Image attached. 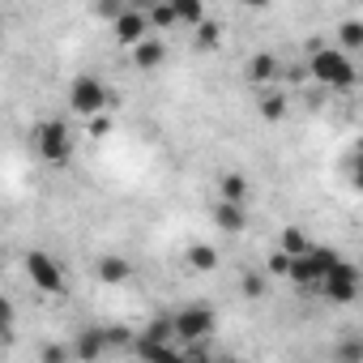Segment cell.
Segmentation results:
<instances>
[{
    "label": "cell",
    "instance_id": "6da1fadb",
    "mask_svg": "<svg viewBox=\"0 0 363 363\" xmlns=\"http://www.w3.org/2000/svg\"><path fill=\"white\" fill-rule=\"evenodd\" d=\"M308 73H312V82H320L329 90H350L359 82V69L342 48H316L308 56Z\"/></svg>",
    "mask_w": 363,
    "mask_h": 363
},
{
    "label": "cell",
    "instance_id": "7a4b0ae2",
    "mask_svg": "<svg viewBox=\"0 0 363 363\" xmlns=\"http://www.w3.org/2000/svg\"><path fill=\"white\" fill-rule=\"evenodd\" d=\"M171 325H175V346H201L210 333H214V325H218V312H214V303H206V299H197V303H184L175 316H171Z\"/></svg>",
    "mask_w": 363,
    "mask_h": 363
},
{
    "label": "cell",
    "instance_id": "3957f363",
    "mask_svg": "<svg viewBox=\"0 0 363 363\" xmlns=\"http://www.w3.org/2000/svg\"><path fill=\"white\" fill-rule=\"evenodd\" d=\"M107 103H111V86H107L103 77H94V73H77V77L69 82V111L94 120V116H103Z\"/></svg>",
    "mask_w": 363,
    "mask_h": 363
},
{
    "label": "cell",
    "instance_id": "277c9868",
    "mask_svg": "<svg viewBox=\"0 0 363 363\" xmlns=\"http://www.w3.org/2000/svg\"><path fill=\"white\" fill-rule=\"evenodd\" d=\"M35 150L43 162H69L73 158V133L65 120H43L35 124Z\"/></svg>",
    "mask_w": 363,
    "mask_h": 363
},
{
    "label": "cell",
    "instance_id": "5b68a950",
    "mask_svg": "<svg viewBox=\"0 0 363 363\" xmlns=\"http://www.w3.org/2000/svg\"><path fill=\"white\" fill-rule=\"evenodd\" d=\"M337 261H342V257H337L333 248H320V244H316L308 257H299V261L291 265V282H295V286H320V282L337 269Z\"/></svg>",
    "mask_w": 363,
    "mask_h": 363
},
{
    "label": "cell",
    "instance_id": "8992f818",
    "mask_svg": "<svg viewBox=\"0 0 363 363\" xmlns=\"http://www.w3.org/2000/svg\"><path fill=\"white\" fill-rule=\"evenodd\" d=\"M26 274H30V282H35L43 295H65V269H60L56 257H48L43 248H30V252H26Z\"/></svg>",
    "mask_w": 363,
    "mask_h": 363
},
{
    "label": "cell",
    "instance_id": "52a82bcc",
    "mask_svg": "<svg viewBox=\"0 0 363 363\" xmlns=\"http://www.w3.org/2000/svg\"><path fill=\"white\" fill-rule=\"evenodd\" d=\"M359 278H363V274H359L350 261H337V269L320 282V291H325L329 303H354V299H359Z\"/></svg>",
    "mask_w": 363,
    "mask_h": 363
},
{
    "label": "cell",
    "instance_id": "ba28073f",
    "mask_svg": "<svg viewBox=\"0 0 363 363\" xmlns=\"http://www.w3.org/2000/svg\"><path fill=\"white\" fill-rule=\"evenodd\" d=\"M116 39H120L128 52H133L137 43H145V39H150V13H145V9H128V13L116 22Z\"/></svg>",
    "mask_w": 363,
    "mask_h": 363
},
{
    "label": "cell",
    "instance_id": "9c48e42d",
    "mask_svg": "<svg viewBox=\"0 0 363 363\" xmlns=\"http://www.w3.org/2000/svg\"><path fill=\"white\" fill-rule=\"evenodd\" d=\"M69 346H73V359H82V363H94V359H103V354H107L103 325H86V329H77V337H73Z\"/></svg>",
    "mask_w": 363,
    "mask_h": 363
},
{
    "label": "cell",
    "instance_id": "30bf717a",
    "mask_svg": "<svg viewBox=\"0 0 363 363\" xmlns=\"http://www.w3.org/2000/svg\"><path fill=\"white\" fill-rule=\"evenodd\" d=\"M278 73H282V60H278L274 52H257V56L248 60V82L261 86V90H274Z\"/></svg>",
    "mask_w": 363,
    "mask_h": 363
},
{
    "label": "cell",
    "instance_id": "8fae6325",
    "mask_svg": "<svg viewBox=\"0 0 363 363\" xmlns=\"http://www.w3.org/2000/svg\"><path fill=\"white\" fill-rule=\"evenodd\" d=\"M162 60H167V43H162L158 35H150L145 43L133 48V69H141V73H154Z\"/></svg>",
    "mask_w": 363,
    "mask_h": 363
},
{
    "label": "cell",
    "instance_id": "7c38bea8",
    "mask_svg": "<svg viewBox=\"0 0 363 363\" xmlns=\"http://www.w3.org/2000/svg\"><path fill=\"white\" fill-rule=\"evenodd\" d=\"M214 227L227 231V235H240V231H248V210L231 206V201H218L214 206Z\"/></svg>",
    "mask_w": 363,
    "mask_h": 363
},
{
    "label": "cell",
    "instance_id": "4fadbf2b",
    "mask_svg": "<svg viewBox=\"0 0 363 363\" xmlns=\"http://www.w3.org/2000/svg\"><path fill=\"white\" fill-rule=\"evenodd\" d=\"M218 201H231V206H248V175L244 171H223L218 175Z\"/></svg>",
    "mask_w": 363,
    "mask_h": 363
},
{
    "label": "cell",
    "instance_id": "5bb4252c",
    "mask_svg": "<svg viewBox=\"0 0 363 363\" xmlns=\"http://www.w3.org/2000/svg\"><path fill=\"white\" fill-rule=\"evenodd\" d=\"M94 274H99V282H107V286H120V282H128L133 265H128L124 257L107 252V257H99V261H94Z\"/></svg>",
    "mask_w": 363,
    "mask_h": 363
},
{
    "label": "cell",
    "instance_id": "9a60e30c",
    "mask_svg": "<svg viewBox=\"0 0 363 363\" xmlns=\"http://www.w3.org/2000/svg\"><path fill=\"white\" fill-rule=\"evenodd\" d=\"M278 248H282L291 261H299V257H308L316 244H312V235H308V231H299V227H286V231L278 235Z\"/></svg>",
    "mask_w": 363,
    "mask_h": 363
},
{
    "label": "cell",
    "instance_id": "2e32d148",
    "mask_svg": "<svg viewBox=\"0 0 363 363\" xmlns=\"http://www.w3.org/2000/svg\"><path fill=\"white\" fill-rule=\"evenodd\" d=\"M175 5V18H179V26H193V30H201L210 18H206V5H197V0H171Z\"/></svg>",
    "mask_w": 363,
    "mask_h": 363
},
{
    "label": "cell",
    "instance_id": "e0dca14e",
    "mask_svg": "<svg viewBox=\"0 0 363 363\" xmlns=\"http://www.w3.org/2000/svg\"><path fill=\"white\" fill-rule=\"evenodd\" d=\"M257 111H261V120H282L286 116V94L282 90H261Z\"/></svg>",
    "mask_w": 363,
    "mask_h": 363
},
{
    "label": "cell",
    "instance_id": "ac0fdd59",
    "mask_svg": "<svg viewBox=\"0 0 363 363\" xmlns=\"http://www.w3.org/2000/svg\"><path fill=\"white\" fill-rule=\"evenodd\" d=\"M265 286H269V274H265V269H244V274H240V295H244V299H261Z\"/></svg>",
    "mask_w": 363,
    "mask_h": 363
},
{
    "label": "cell",
    "instance_id": "d6986e66",
    "mask_svg": "<svg viewBox=\"0 0 363 363\" xmlns=\"http://www.w3.org/2000/svg\"><path fill=\"white\" fill-rule=\"evenodd\" d=\"M189 269H197V274L218 269V252H214L210 244H193V248H189Z\"/></svg>",
    "mask_w": 363,
    "mask_h": 363
},
{
    "label": "cell",
    "instance_id": "ffe728a7",
    "mask_svg": "<svg viewBox=\"0 0 363 363\" xmlns=\"http://www.w3.org/2000/svg\"><path fill=\"white\" fill-rule=\"evenodd\" d=\"M333 363H363V337H337L333 342Z\"/></svg>",
    "mask_w": 363,
    "mask_h": 363
},
{
    "label": "cell",
    "instance_id": "44dd1931",
    "mask_svg": "<svg viewBox=\"0 0 363 363\" xmlns=\"http://www.w3.org/2000/svg\"><path fill=\"white\" fill-rule=\"evenodd\" d=\"M337 48H342V52H359V48H363V22H354V18L342 22V26H337Z\"/></svg>",
    "mask_w": 363,
    "mask_h": 363
},
{
    "label": "cell",
    "instance_id": "7402d4cb",
    "mask_svg": "<svg viewBox=\"0 0 363 363\" xmlns=\"http://www.w3.org/2000/svg\"><path fill=\"white\" fill-rule=\"evenodd\" d=\"M145 13H150V30H171V26H179L175 5H150Z\"/></svg>",
    "mask_w": 363,
    "mask_h": 363
},
{
    "label": "cell",
    "instance_id": "603a6c76",
    "mask_svg": "<svg viewBox=\"0 0 363 363\" xmlns=\"http://www.w3.org/2000/svg\"><path fill=\"white\" fill-rule=\"evenodd\" d=\"M103 337H107V350H120V346L133 350V342H137V333L124 329V325H103Z\"/></svg>",
    "mask_w": 363,
    "mask_h": 363
},
{
    "label": "cell",
    "instance_id": "cb8c5ba5",
    "mask_svg": "<svg viewBox=\"0 0 363 363\" xmlns=\"http://www.w3.org/2000/svg\"><path fill=\"white\" fill-rule=\"evenodd\" d=\"M39 359H43V363H69V359H73V346H69V342H43Z\"/></svg>",
    "mask_w": 363,
    "mask_h": 363
},
{
    "label": "cell",
    "instance_id": "d4e9b609",
    "mask_svg": "<svg viewBox=\"0 0 363 363\" xmlns=\"http://www.w3.org/2000/svg\"><path fill=\"white\" fill-rule=\"evenodd\" d=\"M128 9H133V5H120V0H99V5H94V18H103V22H111V26H116Z\"/></svg>",
    "mask_w": 363,
    "mask_h": 363
},
{
    "label": "cell",
    "instance_id": "484cf974",
    "mask_svg": "<svg viewBox=\"0 0 363 363\" xmlns=\"http://www.w3.org/2000/svg\"><path fill=\"white\" fill-rule=\"evenodd\" d=\"M193 43H197L201 52H206V48H218V43H223V26H218V22L210 18V22H206V26L197 30V39H193Z\"/></svg>",
    "mask_w": 363,
    "mask_h": 363
},
{
    "label": "cell",
    "instance_id": "4316f807",
    "mask_svg": "<svg viewBox=\"0 0 363 363\" xmlns=\"http://www.w3.org/2000/svg\"><path fill=\"white\" fill-rule=\"evenodd\" d=\"M291 265H295V261H291V257L278 248V252H269V261H265V274H274V278H291Z\"/></svg>",
    "mask_w": 363,
    "mask_h": 363
},
{
    "label": "cell",
    "instance_id": "83f0119b",
    "mask_svg": "<svg viewBox=\"0 0 363 363\" xmlns=\"http://www.w3.org/2000/svg\"><path fill=\"white\" fill-rule=\"evenodd\" d=\"M350 179H354V189L363 193V141H359L354 154H350Z\"/></svg>",
    "mask_w": 363,
    "mask_h": 363
},
{
    "label": "cell",
    "instance_id": "f1b7e54d",
    "mask_svg": "<svg viewBox=\"0 0 363 363\" xmlns=\"http://www.w3.org/2000/svg\"><path fill=\"white\" fill-rule=\"evenodd\" d=\"M107 133H111V120L107 116H94L90 120V137H107Z\"/></svg>",
    "mask_w": 363,
    "mask_h": 363
},
{
    "label": "cell",
    "instance_id": "f546056e",
    "mask_svg": "<svg viewBox=\"0 0 363 363\" xmlns=\"http://www.w3.org/2000/svg\"><path fill=\"white\" fill-rule=\"evenodd\" d=\"M189 363H214V359H210L201 346H193V350H189Z\"/></svg>",
    "mask_w": 363,
    "mask_h": 363
},
{
    "label": "cell",
    "instance_id": "4dcf8cb0",
    "mask_svg": "<svg viewBox=\"0 0 363 363\" xmlns=\"http://www.w3.org/2000/svg\"><path fill=\"white\" fill-rule=\"evenodd\" d=\"M227 363H248V359H227Z\"/></svg>",
    "mask_w": 363,
    "mask_h": 363
}]
</instances>
